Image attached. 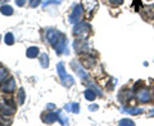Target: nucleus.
I'll return each instance as SVG.
<instances>
[{
  "label": "nucleus",
  "instance_id": "obj_23",
  "mask_svg": "<svg viewBox=\"0 0 154 126\" xmlns=\"http://www.w3.org/2000/svg\"><path fill=\"white\" fill-rule=\"evenodd\" d=\"M71 112H73V113H79L80 112V106H79V103L71 104Z\"/></svg>",
  "mask_w": 154,
  "mask_h": 126
},
{
  "label": "nucleus",
  "instance_id": "obj_7",
  "mask_svg": "<svg viewBox=\"0 0 154 126\" xmlns=\"http://www.w3.org/2000/svg\"><path fill=\"white\" fill-rule=\"evenodd\" d=\"M85 39H80V40H76L75 41V49H76V52H79V53H81V52H86L89 49V46H88V43L86 41H84Z\"/></svg>",
  "mask_w": 154,
  "mask_h": 126
},
{
  "label": "nucleus",
  "instance_id": "obj_6",
  "mask_svg": "<svg viewBox=\"0 0 154 126\" xmlns=\"http://www.w3.org/2000/svg\"><path fill=\"white\" fill-rule=\"evenodd\" d=\"M82 5L85 8V11L86 12H89V13H93L96 8L99 7V4L96 0H82Z\"/></svg>",
  "mask_w": 154,
  "mask_h": 126
},
{
  "label": "nucleus",
  "instance_id": "obj_3",
  "mask_svg": "<svg viewBox=\"0 0 154 126\" xmlns=\"http://www.w3.org/2000/svg\"><path fill=\"white\" fill-rule=\"evenodd\" d=\"M89 31H90V25L88 22L77 23V25L75 26V28H73V33L80 39H85L89 35Z\"/></svg>",
  "mask_w": 154,
  "mask_h": 126
},
{
  "label": "nucleus",
  "instance_id": "obj_11",
  "mask_svg": "<svg viewBox=\"0 0 154 126\" xmlns=\"http://www.w3.org/2000/svg\"><path fill=\"white\" fill-rule=\"evenodd\" d=\"M26 54L28 58H36L38 55V48L37 46H30L26 52Z\"/></svg>",
  "mask_w": 154,
  "mask_h": 126
},
{
  "label": "nucleus",
  "instance_id": "obj_24",
  "mask_svg": "<svg viewBox=\"0 0 154 126\" xmlns=\"http://www.w3.org/2000/svg\"><path fill=\"white\" fill-rule=\"evenodd\" d=\"M40 3H41V0H31V2H30V5H31L32 8H35V7L40 5Z\"/></svg>",
  "mask_w": 154,
  "mask_h": 126
},
{
  "label": "nucleus",
  "instance_id": "obj_12",
  "mask_svg": "<svg viewBox=\"0 0 154 126\" xmlns=\"http://www.w3.org/2000/svg\"><path fill=\"white\" fill-rule=\"evenodd\" d=\"M57 118H58L57 112H49V113H48L45 117H44V122H45V124H53Z\"/></svg>",
  "mask_w": 154,
  "mask_h": 126
},
{
  "label": "nucleus",
  "instance_id": "obj_10",
  "mask_svg": "<svg viewBox=\"0 0 154 126\" xmlns=\"http://www.w3.org/2000/svg\"><path fill=\"white\" fill-rule=\"evenodd\" d=\"M72 67H73V68H76V72L79 74L80 77H82V79H86V77H88V72H85L84 68L79 65V63H77V66H76V62H72Z\"/></svg>",
  "mask_w": 154,
  "mask_h": 126
},
{
  "label": "nucleus",
  "instance_id": "obj_17",
  "mask_svg": "<svg viewBox=\"0 0 154 126\" xmlns=\"http://www.w3.org/2000/svg\"><path fill=\"white\" fill-rule=\"evenodd\" d=\"M40 63H41V67H42V68H48V67H49V57L46 55V53L41 54V57H40Z\"/></svg>",
  "mask_w": 154,
  "mask_h": 126
},
{
  "label": "nucleus",
  "instance_id": "obj_8",
  "mask_svg": "<svg viewBox=\"0 0 154 126\" xmlns=\"http://www.w3.org/2000/svg\"><path fill=\"white\" fill-rule=\"evenodd\" d=\"M14 89H16V80L14 79H9L5 84L2 86V90L5 91V93H12V91H14Z\"/></svg>",
  "mask_w": 154,
  "mask_h": 126
},
{
  "label": "nucleus",
  "instance_id": "obj_19",
  "mask_svg": "<svg viewBox=\"0 0 154 126\" xmlns=\"http://www.w3.org/2000/svg\"><path fill=\"white\" fill-rule=\"evenodd\" d=\"M4 41H5V44H8V45H12L13 43H14V37H13V33H7L5 35V37H4Z\"/></svg>",
  "mask_w": 154,
  "mask_h": 126
},
{
  "label": "nucleus",
  "instance_id": "obj_13",
  "mask_svg": "<svg viewBox=\"0 0 154 126\" xmlns=\"http://www.w3.org/2000/svg\"><path fill=\"white\" fill-rule=\"evenodd\" d=\"M57 116H58V120L62 125H68V117L64 115V112L62 111H57Z\"/></svg>",
  "mask_w": 154,
  "mask_h": 126
},
{
  "label": "nucleus",
  "instance_id": "obj_18",
  "mask_svg": "<svg viewBox=\"0 0 154 126\" xmlns=\"http://www.w3.org/2000/svg\"><path fill=\"white\" fill-rule=\"evenodd\" d=\"M85 98L88 99V100H90V102H93V100H95L96 99V93L94 90H91V89H88L85 91Z\"/></svg>",
  "mask_w": 154,
  "mask_h": 126
},
{
  "label": "nucleus",
  "instance_id": "obj_2",
  "mask_svg": "<svg viewBox=\"0 0 154 126\" xmlns=\"http://www.w3.org/2000/svg\"><path fill=\"white\" fill-rule=\"evenodd\" d=\"M57 71H58V75H59L60 77V81L63 82V85L67 86V88H69V86L73 85V77L69 76V75H67V72H66V68H64V65L62 62H59L57 65Z\"/></svg>",
  "mask_w": 154,
  "mask_h": 126
},
{
  "label": "nucleus",
  "instance_id": "obj_20",
  "mask_svg": "<svg viewBox=\"0 0 154 126\" xmlns=\"http://www.w3.org/2000/svg\"><path fill=\"white\" fill-rule=\"evenodd\" d=\"M18 103L19 104L25 103V90L23 89H19V91H18Z\"/></svg>",
  "mask_w": 154,
  "mask_h": 126
},
{
  "label": "nucleus",
  "instance_id": "obj_28",
  "mask_svg": "<svg viewBox=\"0 0 154 126\" xmlns=\"http://www.w3.org/2000/svg\"><path fill=\"white\" fill-rule=\"evenodd\" d=\"M55 107V106L54 104H53V103H49V104H48L46 106V108H49V109H53V108H54Z\"/></svg>",
  "mask_w": 154,
  "mask_h": 126
},
{
  "label": "nucleus",
  "instance_id": "obj_29",
  "mask_svg": "<svg viewBox=\"0 0 154 126\" xmlns=\"http://www.w3.org/2000/svg\"><path fill=\"white\" fill-rule=\"evenodd\" d=\"M149 117H154V109L150 111V113H149Z\"/></svg>",
  "mask_w": 154,
  "mask_h": 126
},
{
  "label": "nucleus",
  "instance_id": "obj_22",
  "mask_svg": "<svg viewBox=\"0 0 154 126\" xmlns=\"http://www.w3.org/2000/svg\"><path fill=\"white\" fill-rule=\"evenodd\" d=\"M7 76H8V71L5 68H3V67H0V82H3L5 80Z\"/></svg>",
  "mask_w": 154,
  "mask_h": 126
},
{
  "label": "nucleus",
  "instance_id": "obj_14",
  "mask_svg": "<svg viewBox=\"0 0 154 126\" xmlns=\"http://www.w3.org/2000/svg\"><path fill=\"white\" fill-rule=\"evenodd\" d=\"M144 16L146 18H154V5L144 8Z\"/></svg>",
  "mask_w": 154,
  "mask_h": 126
},
{
  "label": "nucleus",
  "instance_id": "obj_5",
  "mask_svg": "<svg viewBox=\"0 0 154 126\" xmlns=\"http://www.w3.org/2000/svg\"><path fill=\"white\" fill-rule=\"evenodd\" d=\"M81 18H82V7L75 5L73 12H72V14L68 17V21H69V23H77L81 21Z\"/></svg>",
  "mask_w": 154,
  "mask_h": 126
},
{
  "label": "nucleus",
  "instance_id": "obj_16",
  "mask_svg": "<svg viewBox=\"0 0 154 126\" xmlns=\"http://www.w3.org/2000/svg\"><path fill=\"white\" fill-rule=\"evenodd\" d=\"M122 112L130 113V115H139V113L144 112V109H143V108H123Z\"/></svg>",
  "mask_w": 154,
  "mask_h": 126
},
{
  "label": "nucleus",
  "instance_id": "obj_4",
  "mask_svg": "<svg viewBox=\"0 0 154 126\" xmlns=\"http://www.w3.org/2000/svg\"><path fill=\"white\" fill-rule=\"evenodd\" d=\"M0 112L3 115H13L16 112V107L11 100H2L0 102Z\"/></svg>",
  "mask_w": 154,
  "mask_h": 126
},
{
  "label": "nucleus",
  "instance_id": "obj_1",
  "mask_svg": "<svg viewBox=\"0 0 154 126\" xmlns=\"http://www.w3.org/2000/svg\"><path fill=\"white\" fill-rule=\"evenodd\" d=\"M46 40L54 48L57 54H68V41L66 36L58 30H48L46 31Z\"/></svg>",
  "mask_w": 154,
  "mask_h": 126
},
{
  "label": "nucleus",
  "instance_id": "obj_26",
  "mask_svg": "<svg viewBox=\"0 0 154 126\" xmlns=\"http://www.w3.org/2000/svg\"><path fill=\"white\" fill-rule=\"evenodd\" d=\"M25 3H26V0H16V4L18 7H23L25 5Z\"/></svg>",
  "mask_w": 154,
  "mask_h": 126
},
{
  "label": "nucleus",
  "instance_id": "obj_27",
  "mask_svg": "<svg viewBox=\"0 0 154 126\" xmlns=\"http://www.w3.org/2000/svg\"><path fill=\"white\" fill-rule=\"evenodd\" d=\"M89 109H90V111H95V109H98V106L93 104V106H90V107H89Z\"/></svg>",
  "mask_w": 154,
  "mask_h": 126
},
{
  "label": "nucleus",
  "instance_id": "obj_31",
  "mask_svg": "<svg viewBox=\"0 0 154 126\" xmlns=\"http://www.w3.org/2000/svg\"><path fill=\"white\" fill-rule=\"evenodd\" d=\"M60 2H62V0H60Z\"/></svg>",
  "mask_w": 154,
  "mask_h": 126
},
{
  "label": "nucleus",
  "instance_id": "obj_15",
  "mask_svg": "<svg viewBox=\"0 0 154 126\" xmlns=\"http://www.w3.org/2000/svg\"><path fill=\"white\" fill-rule=\"evenodd\" d=\"M0 13L4 14V16H12L13 9H12V7H9V5H2L0 7Z\"/></svg>",
  "mask_w": 154,
  "mask_h": 126
},
{
  "label": "nucleus",
  "instance_id": "obj_25",
  "mask_svg": "<svg viewBox=\"0 0 154 126\" xmlns=\"http://www.w3.org/2000/svg\"><path fill=\"white\" fill-rule=\"evenodd\" d=\"M122 3H123V0H110V4H112V5H116V7L121 5Z\"/></svg>",
  "mask_w": 154,
  "mask_h": 126
},
{
  "label": "nucleus",
  "instance_id": "obj_21",
  "mask_svg": "<svg viewBox=\"0 0 154 126\" xmlns=\"http://www.w3.org/2000/svg\"><path fill=\"white\" fill-rule=\"evenodd\" d=\"M118 125H121V126H126V125H130V126H134L135 122L131 120H128V118H122L121 121L118 122Z\"/></svg>",
  "mask_w": 154,
  "mask_h": 126
},
{
  "label": "nucleus",
  "instance_id": "obj_30",
  "mask_svg": "<svg viewBox=\"0 0 154 126\" xmlns=\"http://www.w3.org/2000/svg\"><path fill=\"white\" fill-rule=\"evenodd\" d=\"M3 2H5V0H0V3H3Z\"/></svg>",
  "mask_w": 154,
  "mask_h": 126
},
{
  "label": "nucleus",
  "instance_id": "obj_9",
  "mask_svg": "<svg viewBox=\"0 0 154 126\" xmlns=\"http://www.w3.org/2000/svg\"><path fill=\"white\" fill-rule=\"evenodd\" d=\"M137 99L139 102H141V103H146L150 99V94H149V91L146 89H143L137 93Z\"/></svg>",
  "mask_w": 154,
  "mask_h": 126
}]
</instances>
